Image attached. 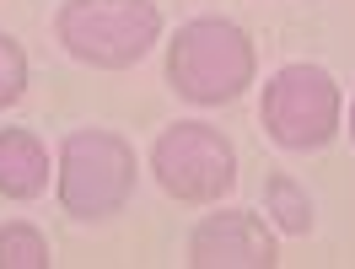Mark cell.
<instances>
[{
	"instance_id": "cell-5",
	"label": "cell",
	"mask_w": 355,
	"mask_h": 269,
	"mask_svg": "<svg viewBox=\"0 0 355 269\" xmlns=\"http://www.w3.org/2000/svg\"><path fill=\"white\" fill-rule=\"evenodd\" d=\"M156 183L183 205H210L237 183V151L221 130L210 124H173L151 146Z\"/></svg>"
},
{
	"instance_id": "cell-6",
	"label": "cell",
	"mask_w": 355,
	"mask_h": 269,
	"mask_svg": "<svg viewBox=\"0 0 355 269\" xmlns=\"http://www.w3.org/2000/svg\"><path fill=\"white\" fill-rule=\"evenodd\" d=\"M194 269H275V237L253 210H221L189 237Z\"/></svg>"
},
{
	"instance_id": "cell-10",
	"label": "cell",
	"mask_w": 355,
	"mask_h": 269,
	"mask_svg": "<svg viewBox=\"0 0 355 269\" xmlns=\"http://www.w3.org/2000/svg\"><path fill=\"white\" fill-rule=\"evenodd\" d=\"M22 92H27V54L17 49V38L0 33V108L17 103Z\"/></svg>"
},
{
	"instance_id": "cell-4",
	"label": "cell",
	"mask_w": 355,
	"mask_h": 269,
	"mask_svg": "<svg viewBox=\"0 0 355 269\" xmlns=\"http://www.w3.org/2000/svg\"><path fill=\"white\" fill-rule=\"evenodd\" d=\"M259 119H264L275 146H286V151H318L339 130V87H334L329 70H318V65H286V70L269 76Z\"/></svg>"
},
{
	"instance_id": "cell-8",
	"label": "cell",
	"mask_w": 355,
	"mask_h": 269,
	"mask_svg": "<svg viewBox=\"0 0 355 269\" xmlns=\"http://www.w3.org/2000/svg\"><path fill=\"white\" fill-rule=\"evenodd\" d=\"M0 269H49V243L38 226L11 221L0 226Z\"/></svg>"
},
{
	"instance_id": "cell-7",
	"label": "cell",
	"mask_w": 355,
	"mask_h": 269,
	"mask_svg": "<svg viewBox=\"0 0 355 269\" xmlns=\"http://www.w3.org/2000/svg\"><path fill=\"white\" fill-rule=\"evenodd\" d=\"M49 189V151L38 134L27 130H0V194L6 200H33Z\"/></svg>"
},
{
	"instance_id": "cell-2",
	"label": "cell",
	"mask_w": 355,
	"mask_h": 269,
	"mask_svg": "<svg viewBox=\"0 0 355 269\" xmlns=\"http://www.w3.org/2000/svg\"><path fill=\"white\" fill-rule=\"evenodd\" d=\"M135 194V146L113 130H70L60 146V205L76 221L119 216Z\"/></svg>"
},
{
	"instance_id": "cell-9",
	"label": "cell",
	"mask_w": 355,
	"mask_h": 269,
	"mask_svg": "<svg viewBox=\"0 0 355 269\" xmlns=\"http://www.w3.org/2000/svg\"><path fill=\"white\" fill-rule=\"evenodd\" d=\"M264 200H269V210L280 216V226H286V232H307V226H312L307 194H302V189H296L286 173H280V178H269V194H264Z\"/></svg>"
},
{
	"instance_id": "cell-3",
	"label": "cell",
	"mask_w": 355,
	"mask_h": 269,
	"mask_svg": "<svg viewBox=\"0 0 355 269\" xmlns=\"http://www.w3.org/2000/svg\"><path fill=\"white\" fill-rule=\"evenodd\" d=\"M60 44L97 70L135 65L162 33L156 0H65L60 6Z\"/></svg>"
},
{
	"instance_id": "cell-11",
	"label": "cell",
	"mask_w": 355,
	"mask_h": 269,
	"mask_svg": "<svg viewBox=\"0 0 355 269\" xmlns=\"http://www.w3.org/2000/svg\"><path fill=\"white\" fill-rule=\"evenodd\" d=\"M350 134H355V103H350Z\"/></svg>"
},
{
	"instance_id": "cell-1",
	"label": "cell",
	"mask_w": 355,
	"mask_h": 269,
	"mask_svg": "<svg viewBox=\"0 0 355 269\" xmlns=\"http://www.w3.org/2000/svg\"><path fill=\"white\" fill-rule=\"evenodd\" d=\"M167 81L178 87V97L189 103H232L243 87H253V44L237 22L226 17H200L183 22L178 38L167 44Z\"/></svg>"
}]
</instances>
